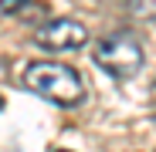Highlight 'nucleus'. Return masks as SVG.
<instances>
[{
	"label": "nucleus",
	"mask_w": 156,
	"mask_h": 152,
	"mask_svg": "<svg viewBox=\"0 0 156 152\" xmlns=\"http://www.w3.org/2000/svg\"><path fill=\"white\" fill-rule=\"evenodd\" d=\"M88 37H92L88 27L75 17H55L34 31V44H41L48 51H78L88 44Z\"/></svg>",
	"instance_id": "obj_3"
},
{
	"label": "nucleus",
	"mask_w": 156,
	"mask_h": 152,
	"mask_svg": "<svg viewBox=\"0 0 156 152\" xmlns=\"http://www.w3.org/2000/svg\"><path fill=\"white\" fill-rule=\"evenodd\" d=\"M27 0H0V14H14L17 7H24Z\"/></svg>",
	"instance_id": "obj_5"
},
{
	"label": "nucleus",
	"mask_w": 156,
	"mask_h": 152,
	"mask_svg": "<svg viewBox=\"0 0 156 152\" xmlns=\"http://www.w3.org/2000/svg\"><path fill=\"white\" fill-rule=\"evenodd\" d=\"M0 108H4V98H0Z\"/></svg>",
	"instance_id": "obj_6"
},
{
	"label": "nucleus",
	"mask_w": 156,
	"mask_h": 152,
	"mask_svg": "<svg viewBox=\"0 0 156 152\" xmlns=\"http://www.w3.org/2000/svg\"><path fill=\"white\" fill-rule=\"evenodd\" d=\"M24 88L55 101L61 108H75L85 101V85L78 78V71L61 61H34L24 68Z\"/></svg>",
	"instance_id": "obj_1"
},
{
	"label": "nucleus",
	"mask_w": 156,
	"mask_h": 152,
	"mask_svg": "<svg viewBox=\"0 0 156 152\" xmlns=\"http://www.w3.org/2000/svg\"><path fill=\"white\" fill-rule=\"evenodd\" d=\"M58 152H68V149H58Z\"/></svg>",
	"instance_id": "obj_8"
},
{
	"label": "nucleus",
	"mask_w": 156,
	"mask_h": 152,
	"mask_svg": "<svg viewBox=\"0 0 156 152\" xmlns=\"http://www.w3.org/2000/svg\"><path fill=\"white\" fill-rule=\"evenodd\" d=\"M126 10L136 20H156V0H129Z\"/></svg>",
	"instance_id": "obj_4"
},
{
	"label": "nucleus",
	"mask_w": 156,
	"mask_h": 152,
	"mask_svg": "<svg viewBox=\"0 0 156 152\" xmlns=\"http://www.w3.org/2000/svg\"><path fill=\"white\" fill-rule=\"evenodd\" d=\"M92 58L102 71H109L112 78L126 81V78H136L139 68L146 64V51H143V41L133 31H115V34H105V37L95 41Z\"/></svg>",
	"instance_id": "obj_2"
},
{
	"label": "nucleus",
	"mask_w": 156,
	"mask_h": 152,
	"mask_svg": "<svg viewBox=\"0 0 156 152\" xmlns=\"http://www.w3.org/2000/svg\"><path fill=\"white\" fill-rule=\"evenodd\" d=\"M119 4H129V0H119Z\"/></svg>",
	"instance_id": "obj_7"
}]
</instances>
